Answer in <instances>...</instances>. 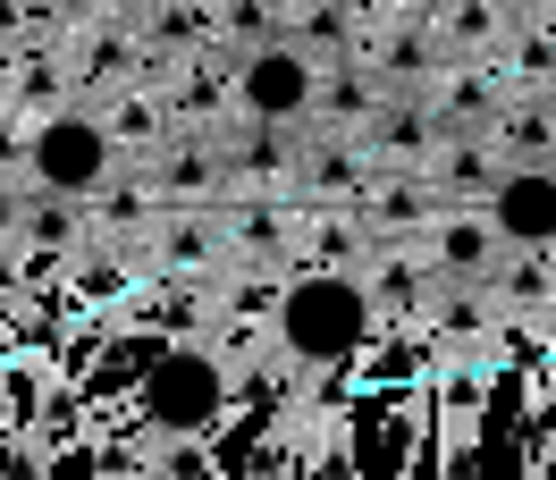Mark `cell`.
Returning <instances> with one entry per match:
<instances>
[{
  "label": "cell",
  "instance_id": "6da1fadb",
  "mask_svg": "<svg viewBox=\"0 0 556 480\" xmlns=\"http://www.w3.org/2000/svg\"><path fill=\"white\" fill-rule=\"evenodd\" d=\"M380 329V304H371V287L346 270H304L278 287V312H270V338L287 363H304V371H338L354 363L363 345Z\"/></svg>",
  "mask_w": 556,
  "mask_h": 480
},
{
  "label": "cell",
  "instance_id": "7a4b0ae2",
  "mask_svg": "<svg viewBox=\"0 0 556 480\" xmlns=\"http://www.w3.org/2000/svg\"><path fill=\"white\" fill-rule=\"evenodd\" d=\"M136 405L161 439H211V430L228 421V405H237V379H228V363H219L211 345H169V354L143 371Z\"/></svg>",
  "mask_w": 556,
  "mask_h": 480
},
{
  "label": "cell",
  "instance_id": "3957f363",
  "mask_svg": "<svg viewBox=\"0 0 556 480\" xmlns=\"http://www.w3.org/2000/svg\"><path fill=\"white\" fill-rule=\"evenodd\" d=\"M110 169H118V136L102 127V110L93 102H60L35 118V152H26V177L51 186V194H102Z\"/></svg>",
  "mask_w": 556,
  "mask_h": 480
},
{
  "label": "cell",
  "instance_id": "277c9868",
  "mask_svg": "<svg viewBox=\"0 0 556 480\" xmlns=\"http://www.w3.org/2000/svg\"><path fill=\"white\" fill-rule=\"evenodd\" d=\"M313 93H320V60L295 35L237 51V110L253 127H304V118H313Z\"/></svg>",
  "mask_w": 556,
  "mask_h": 480
},
{
  "label": "cell",
  "instance_id": "5b68a950",
  "mask_svg": "<svg viewBox=\"0 0 556 480\" xmlns=\"http://www.w3.org/2000/svg\"><path fill=\"white\" fill-rule=\"evenodd\" d=\"M481 211H489V228H497V244L548 253V244H556V169H548V161H506Z\"/></svg>",
  "mask_w": 556,
  "mask_h": 480
},
{
  "label": "cell",
  "instance_id": "8992f818",
  "mask_svg": "<svg viewBox=\"0 0 556 480\" xmlns=\"http://www.w3.org/2000/svg\"><path fill=\"white\" fill-rule=\"evenodd\" d=\"M430 262H439V278H489V262H497V228H489V211L439 219V228H430Z\"/></svg>",
  "mask_w": 556,
  "mask_h": 480
},
{
  "label": "cell",
  "instance_id": "52a82bcc",
  "mask_svg": "<svg viewBox=\"0 0 556 480\" xmlns=\"http://www.w3.org/2000/svg\"><path fill=\"white\" fill-rule=\"evenodd\" d=\"M211 17H219V42H228V51H253V42L287 35V0H211Z\"/></svg>",
  "mask_w": 556,
  "mask_h": 480
},
{
  "label": "cell",
  "instance_id": "ba28073f",
  "mask_svg": "<svg viewBox=\"0 0 556 480\" xmlns=\"http://www.w3.org/2000/svg\"><path fill=\"white\" fill-rule=\"evenodd\" d=\"M489 136H506V161H548V169H556V110H548V102L506 110Z\"/></svg>",
  "mask_w": 556,
  "mask_h": 480
},
{
  "label": "cell",
  "instance_id": "9c48e42d",
  "mask_svg": "<svg viewBox=\"0 0 556 480\" xmlns=\"http://www.w3.org/2000/svg\"><path fill=\"white\" fill-rule=\"evenodd\" d=\"M152 244H161V262H177V270H194V262H211V244H219V228H211V219H161V228H152Z\"/></svg>",
  "mask_w": 556,
  "mask_h": 480
},
{
  "label": "cell",
  "instance_id": "30bf717a",
  "mask_svg": "<svg viewBox=\"0 0 556 480\" xmlns=\"http://www.w3.org/2000/svg\"><path fill=\"white\" fill-rule=\"evenodd\" d=\"M93 203H102V219H110V228H143V219H152V203H143V186H102Z\"/></svg>",
  "mask_w": 556,
  "mask_h": 480
},
{
  "label": "cell",
  "instance_id": "8fae6325",
  "mask_svg": "<svg viewBox=\"0 0 556 480\" xmlns=\"http://www.w3.org/2000/svg\"><path fill=\"white\" fill-rule=\"evenodd\" d=\"M371 219L380 228H414V219H430V203H421V186H388L380 203H371Z\"/></svg>",
  "mask_w": 556,
  "mask_h": 480
},
{
  "label": "cell",
  "instance_id": "7c38bea8",
  "mask_svg": "<svg viewBox=\"0 0 556 480\" xmlns=\"http://www.w3.org/2000/svg\"><path fill=\"white\" fill-rule=\"evenodd\" d=\"M17 228V186H9V169H0V237Z\"/></svg>",
  "mask_w": 556,
  "mask_h": 480
},
{
  "label": "cell",
  "instance_id": "4fadbf2b",
  "mask_svg": "<svg viewBox=\"0 0 556 480\" xmlns=\"http://www.w3.org/2000/svg\"><path fill=\"white\" fill-rule=\"evenodd\" d=\"M515 17H556V0H506Z\"/></svg>",
  "mask_w": 556,
  "mask_h": 480
}]
</instances>
